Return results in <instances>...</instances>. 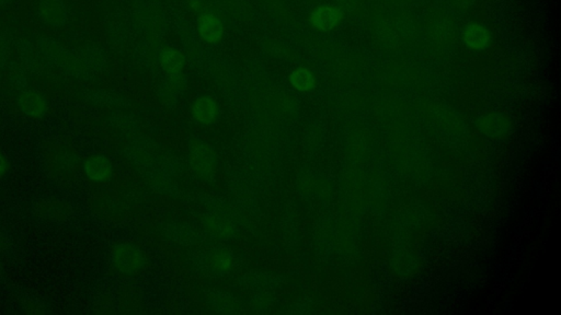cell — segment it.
I'll use <instances>...</instances> for the list:
<instances>
[{
  "mask_svg": "<svg viewBox=\"0 0 561 315\" xmlns=\"http://www.w3.org/2000/svg\"><path fill=\"white\" fill-rule=\"evenodd\" d=\"M160 66L165 73L174 77L183 71L185 66V56L180 49L174 47H166L162 49L159 56Z\"/></svg>",
  "mask_w": 561,
  "mask_h": 315,
  "instance_id": "obj_9",
  "label": "cell"
},
{
  "mask_svg": "<svg viewBox=\"0 0 561 315\" xmlns=\"http://www.w3.org/2000/svg\"><path fill=\"white\" fill-rule=\"evenodd\" d=\"M73 207L66 201L50 199L39 201L34 206V214L37 218L50 223H64L73 216Z\"/></svg>",
  "mask_w": 561,
  "mask_h": 315,
  "instance_id": "obj_6",
  "label": "cell"
},
{
  "mask_svg": "<svg viewBox=\"0 0 561 315\" xmlns=\"http://www.w3.org/2000/svg\"><path fill=\"white\" fill-rule=\"evenodd\" d=\"M342 11L333 5H321L312 11L310 24L318 31L329 32L340 24L342 20Z\"/></svg>",
  "mask_w": 561,
  "mask_h": 315,
  "instance_id": "obj_7",
  "label": "cell"
},
{
  "mask_svg": "<svg viewBox=\"0 0 561 315\" xmlns=\"http://www.w3.org/2000/svg\"><path fill=\"white\" fill-rule=\"evenodd\" d=\"M192 115L195 121L202 124H210L219 115V105L210 96H200L193 103Z\"/></svg>",
  "mask_w": 561,
  "mask_h": 315,
  "instance_id": "obj_10",
  "label": "cell"
},
{
  "mask_svg": "<svg viewBox=\"0 0 561 315\" xmlns=\"http://www.w3.org/2000/svg\"><path fill=\"white\" fill-rule=\"evenodd\" d=\"M24 312L29 313V314H41V313H43V310H41V307H37L35 303H29L26 305Z\"/></svg>",
  "mask_w": 561,
  "mask_h": 315,
  "instance_id": "obj_17",
  "label": "cell"
},
{
  "mask_svg": "<svg viewBox=\"0 0 561 315\" xmlns=\"http://www.w3.org/2000/svg\"><path fill=\"white\" fill-rule=\"evenodd\" d=\"M44 157L49 174L60 183H73L81 170L78 151L70 142L53 140L45 142Z\"/></svg>",
  "mask_w": 561,
  "mask_h": 315,
  "instance_id": "obj_1",
  "label": "cell"
},
{
  "mask_svg": "<svg viewBox=\"0 0 561 315\" xmlns=\"http://www.w3.org/2000/svg\"><path fill=\"white\" fill-rule=\"evenodd\" d=\"M191 8L193 10L199 11L201 10V3L200 0H193L192 3H190Z\"/></svg>",
  "mask_w": 561,
  "mask_h": 315,
  "instance_id": "obj_19",
  "label": "cell"
},
{
  "mask_svg": "<svg viewBox=\"0 0 561 315\" xmlns=\"http://www.w3.org/2000/svg\"><path fill=\"white\" fill-rule=\"evenodd\" d=\"M81 170L92 183H104L113 176V166L109 158L101 153H91L81 160Z\"/></svg>",
  "mask_w": 561,
  "mask_h": 315,
  "instance_id": "obj_5",
  "label": "cell"
},
{
  "mask_svg": "<svg viewBox=\"0 0 561 315\" xmlns=\"http://www.w3.org/2000/svg\"><path fill=\"white\" fill-rule=\"evenodd\" d=\"M198 32L203 41L217 44L223 40L225 28L221 19L213 12H204L198 20Z\"/></svg>",
  "mask_w": 561,
  "mask_h": 315,
  "instance_id": "obj_8",
  "label": "cell"
},
{
  "mask_svg": "<svg viewBox=\"0 0 561 315\" xmlns=\"http://www.w3.org/2000/svg\"><path fill=\"white\" fill-rule=\"evenodd\" d=\"M464 41H465L466 45L471 49L481 51L488 46L490 35L485 26L474 24L465 28Z\"/></svg>",
  "mask_w": 561,
  "mask_h": 315,
  "instance_id": "obj_11",
  "label": "cell"
},
{
  "mask_svg": "<svg viewBox=\"0 0 561 315\" xmlns=\"http://www.w3.org/2000/svg\"><path fill=\"white\" fill-rule=\"evenodd\" d=\"M32 10L37 24L51 31L62 30L69 22L67 0H33Z\"/></svg>",
  "mask_w": 561,
  "mask_h": 315,
  "instance_id": "obj_2",
  "label": "cell"
},
{
  "mask_svg": "<svg viewBox=\"0 0 561 315\" xmlns=\"http://www.w3.org/2000/svg\"><path fill=\"white\" fill-rule=\"evenodd\" d=\"M16 108L24 117L42 119L50 111V100L44 93L35 89H24L16 96Z\"/></svg>",
  "mask_w": 561,
  "mask_h": 315,
  "instance_id": "obj_3",
  "label": "cell"
},
{
  "mask_svg": "<svg viewBox=\"0 0 561 315\" xmlns=\"http://www.w3.org/2000/svg\"><path fill=\"white\" fill-rule=\"evenodd\" d=\"M11 56L10 42L3 34H0V70L9 65Z\"/></svg>",
  "mask_w": 561,
  "mask_h": 315,
  "instance_id": "obj_14",
  "label": "cell"
},
{
  "mask_svg": "<svg viewBox=\"0 0 561 315\" xmlns=\"http://www.w3.org/2000/svg\"><path fill=\"white\" fill-rule=\"evenodd\" d=\"M16 0H0V15L10 10Z\"/></svg>",
  "mask_w": 561,
  "mask_h": 315,
  "instance_id": "obj_16",
  "label": "cell"
},
{
  "mask_svg": "<svg viewBox=\"0 0 561 315\" xmlns=\"http://www.w3.org/2000/svg\"><path fill=\"white\" fill-rule=\"evenodd\" d=\"M18 55L20 57L21 62L31 71H37V68L41 65L35 45L31 42L26 41V40L21 41L18 45Z\"/></svg>",
  "mask_w": 561,
  "mask_h": 315,
  "instance_id": "obj_13",
  "label": "cell"
},
{
  "mask_svg": "<svg viewBox=\"0 0 561 315\" xmlns=\"http://www.w3.org/2000/svg\"><path fill=\"white\" fill-rule=\"evenodd\" d=\"M9 169H10V163H9L5 153L0 150V178H3L6 174L8 173Z\"/></svg>",
  "mask_w": 561,
  "mask_h": 315,
  "instance_id": "obj_15",
  "label": "cell"
},
{
  "mask_svg": "<svg viewBox=\"0 0 561 315\" xmlns=\"http://www.w3.org/2000/svg\"><path fill=\"white\" fill-rule=\"evenodd\" d=\"M143 257L135 246L122 243L112 250V263L120 274H136L143 266Z\"/></svg>",
  "mask_w": 561,
  "mask_h": 315,
  "instance_id": "obj_4",
  "label": "cell"
},
{
  "mask_svg": "<svg viewBox=\"0 0 561 315\" xmlns=\"http://www.w3.org/2000/svg\"><path fill=\"white\" fill-rule=\"evenodd\" d=\"M289 80L294 88L301 92H307L316 87V78L314 74L305 67L294 69L290 75Z\"/></svg>",
  "mask_w": 561,
  "mask_h": 315,
  "instance_id": "obj_12",
  "label": "cell"
},
{
  "mask_svg": "<svg viewBox=\"0 0 561 315\" xmlns=\"http://www.w3.org/2000/svg\"><path fill=\"white\" fill-rule=\"evenodd\" d=\"M8 246V240L6 238V235L0 231V253H3V250H7Z\"/></svg>",
  "mask_w": 561,
  "mask_h": 315,
  "instance_id": "obj_18",
  "label": "cell"
}]
</instances>
